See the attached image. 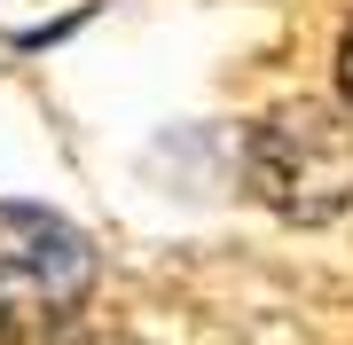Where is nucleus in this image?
<instances>
[{
  "instance_id": "f257e3e1",
  "label": "nucleus",
  "mask_w": 353,
  "mask_h": 345,
  "mask_svg": "<svg viewBox=\"0 0 353 345\" xmlns=\"http://www.w3.org/2000/svg\"><path fill=\"white\" fill-rule=\"evenodd\" d=\"M94 243L48 205H0V330L48 337L87 306Z\"/></svg>"
},
{
  "instance_id": "f03ea898",
  "label": "nucleus",
  "mask_w": 353,
  "mask_h": 345,
  "mask_svg": "<svg viewBox=\"0 0 353 345\" xmlns=\"http://www.w3.org/2000/svg\"><path fill=\"white\" fill-rule=\"evenodd\" d=\"M252 189L290 220H330L353 205V126L330 110H283L252 134Z\"/></svg>"
},
{
  "instance_id": "7ed1b4c3",
  "label": "nucleus",
  "mask_w": 353,
  "mask_h": 345,
  "mask_svg": "<svg viewBox=\"0 0 353 345\" xmlns=\"http://www.w3.org/2000/svg\"><path fill=\"white\" fill-rule=\"evenodd\" d=\"M338 103L353 110V32H345V48H338Z\"/></svg>"
}]
</instances>
